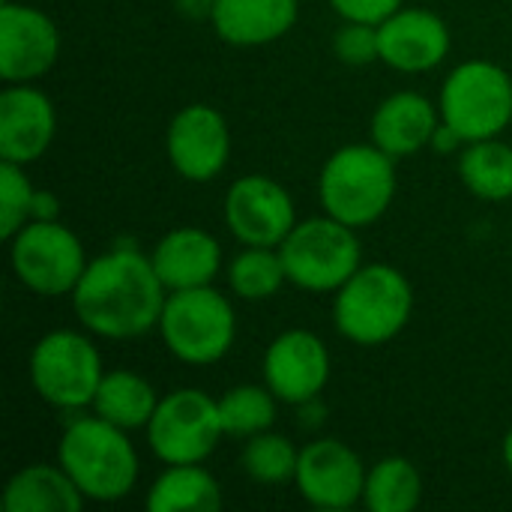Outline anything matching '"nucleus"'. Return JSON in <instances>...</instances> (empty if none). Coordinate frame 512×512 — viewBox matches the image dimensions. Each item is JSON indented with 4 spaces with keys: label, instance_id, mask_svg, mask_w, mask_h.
I'll return each mask as SVG.
<instances>
[{
    "label": "nucleus",
    "instance_id": "nucleus-25",
    "mask_svg": "<svg viewBox=\"0 0 512 512\" xmlns=\"http://www.w3.org/2000/svg\"><path fill=\"white\" fill-rule=\"evenodd\" d=\"M423 501V477L405 456H387L366 474L363 504L372 512H414Z\"/></svg>",
    "mask_w": 512,
    "mask_h": 512
},
{
    "label": "nucleus",
    "instance_id": "nucleus-33",
    "mask_svg": "<svg viewBox=\"0 0 512 512\" xmlns=\"http://www.w3.org/2000/svg\"><path fill=\"white\" fill-rule=\"evenodd\" d=\"M213 6H216V0H174V9H177V15H183V18H189V21H210L213 18Z\"/></svg>",
    "mask_w": 512,
    "mask_h": 512
},
{
    "label": "nucleus",
    "instance_id": "nucleus-6",
    "mask_svg": "<svg viewBox=\"0 0 512 512\" xmlns=\"http://www.w3.org/2000/svg\"><path fill=\"white\" fill-rule=\"evenodd\" d=\"M279 255L288 282L312 294H336L363 267L357 228L327 213L297 222L282 240Z\"/></svg>",
    "mask_w": 512,
    "mask_h": 512
},
{
    "label": "nucleus",
    "instance_id": "nucleus-10",
    "mask_svg": "<svg viewBox=\"0 0 512 512\" xmlns=\"http://www.w3.org/2000/svg\"><path fill=\"white\" fill-rule=\"evenodd\" d=\"M225 438L219 402L195 387H180L159 399L147 423V444L162 465H201Z\"/></svg>",
    "mask_w": 512,
    "mask_h": 512
},
{
    "label": "nucleus",
    "instance_id": "nucleus-32",
    "mask_svg": "<svg viewBox=\"0 0 512 512\" xmlns=\"http://www.w3.org/2000/svg\"><path fill=\"white\" fill-rule=\"evenodd\" d=\"M462 144H465V141L459 138V132H456V129H450V126L441 120V123H438V129H435V135H432V144H429V147H432L435 153H444V156H447V153H456Z\"/></svg>",
    "mask_w": 512,
    "mask_h": 512
},
{
    "label": "nucleus",
    "instance_id": "nucleus-21",
    "mask_svg": "<svg viewBox=\"0 0 512 512\" xmlns=\"http://www.w3.org/2000/svg\"><path fill=\"white\" fill-rule=\"evenodd\" d=\"M87 498L63 465H27L15 471L3 489L6 512H81Z\"/></svg>",
    "mask_w": 512,
    "mask_h": 512
},
{
    "label": "nucleus",
    "instance_id": "nucleus-4",
    "mask_svg": "<svg viewBox=\"0 0 512 512\" xmlns=\"http://www.w3.org/2000/svg\"><path fill=\"white\" fill-rule=\"evenodd\" d=\"M318 195L327 216L369 228L396 198V159L378 144H345L324 162Z\"/></svg>",
    "mask_w": 512,
    "mask_h": 512
},
{
    "label": "nucleus",
    "instance_id": "nucleus-14",
    "mask_svg": "<svg viewBox=\"0 0 512 512\" xmlns=\"http://www.w3.org/2000/svg\"><path fill=\"white\" fill-rule=\"evenodd\" d=\"M60 30L36 6L0 3V75L6 84H30L54 69Z\"/></svg>",
    "mask_w": 512,
    "mask_h": 512
},
{
    "label": "nucleus",
    "instance_id": "nucleus-23",
    "mask_svg": "<svg viewBox=\"0 0 512 512\" xmlns=\"http://www.w3.org/2000/svg\"><path fill=\"white\" fill-rule=\"evenodd\" d=\"M222 507L219 480L201 465H168L147 492L150 512H216Z\"/></svg>",
    "mask_w": 512,
    "mask_h": 512
},
{
    "label": "nucleus",
    "instance_id": "nucleus-11",
    "mask_svg": "<svg viewBox=\"0 0 512 512\" xmlns=\"http://www.w3.org/2000/svg\"><path fill=\"white\" fill-rule=\"evenodd\" d=\"M225 225L243 246L279 249L297 225L291 192L264 174L237 177L225 192Z\"/></svg>",
    "mask_w": 512,
    "mask_h": 512
},
{
    "label": "nucleus",
    "instance_id": "nucleus-7",
    "mask_svg": "<svg viewBox=\"0 0 512 512\" xmlns=\"http://www.w3.org/2000/svg\"><path fill=\"white\" fill-rule=\"evenodd\" d=\"M438 108L465 144L498 138L512 123L510 72L492 60H465L447 75Z\"/></svg>",
    "mask_w": 512,
    "mask_h": 512
},
{
    "label": "nucleus",
    "instance_id": "nucleus-31",
    "mask_svg": "<svg viewBox=\"0 0 512 512\" xmlns=\"http://www.w3.org/2000/svg\"><path fill=\"white\" fill-rule=\"evenodd\" d=\"M342 21H366V24H381L390 18L396 9L405 6V0H327Z\"/></svg>",
    "mask_w": 512,
    "mask_h": 512
},
{
    "label": "nucleus",
    "instance_id": "nucleus-18",
    "mask_svg": "<svg viewBox=\"0 0 512 512\" xmlns=\"http://www.w3.org/2000/svg\"><path fill=\"white\" fill-rule=\"evenodd\" d=\"M150 261L168 291L213 285L222 270V246L204 228H174L150 252Z\"/></svg>",
    "mask_w": 512,
    "mask_h": 512
},
{
    "label": "nucleus",
    "instance_id": "nucleus-17",
    "mask_svg": "<svg viewBox=\"0 0 512 512\" xmlns=\"http://www.w3.org/2000/svg\"><path fill=\"white\" fill-rule=\"evenodd\" d=\"M57 135V111L33 84H6L0 93V159L15 165L39 162Z\"/></svg>",
    "mask_w": 512,
    "mask_h": 512
},
{
    "label": "nucleus",
    "instance_id": "nucleus-5",
    "mask_svg": "<svg viewBox=\"0 0 512 512\" xmlns=\"http://www.w3.org/2000/svg\"><path fill=\"white\" fill-rule=\"evenodd\" d=\"M159 336L180 363L213 366L234 348L237 315L231 300L213 285L168 291L159 318Z\"/></svg>",
    "mask_w": 512,
    "mask_h": 512
},
{
    "label": "nucleus",
    "instance_id": "nucleus-26",
    "mask_svg": "<svg viewBox=\"0 0 512 512\" xmlns=\"http://www.w3.org/2000/svg\"><path fill=\"white\" fill-rule=\"evenodd\" d=\"M285 282H288V273H285L279 249L246 246L228 264V285H231L234 297H240L246 303H261V300L276 297Z\"/></svg>",
    "mask_w": 512,
    "mask_h": 512
},
{
    "label": "nucleus",
    "instance_id": "nucleus-19",
    "mask_svg": "<svg viewBox=\"0 0 512 512\" xmlns=\"http://www.w3.org/2000/svg\"><path fill=\"white\" fill-rule=\"evenodd\" d=\"M441 123V108L417 90H399L387 96L372 114V144L393 159H408L432 144Z\"/></svg>",
    "mask_w": 512,
    "mask_h": 512
},
{
    "label": "nucleus",
    "instance_id": "nucleus-20",
    "mask_svg": "<svg viewBox=\"0 0 512 512\" xmlns=\"http://www.w3.org/2000/svg\"><path fill=\"white\" fill-rule=\"evenodd\" d=\"M300 15V0H216L213 30L237 48H258L291 33Z\"/></svg>",
    "mask_w": 512,
    "mask_h": 512
},
{
    "label": "nucleus",
    "instance_id": "nucleus-35",
    "mask_svg": "<svg viewBox=\"0 0 512 512\" xmlns=\"http://www.w3.org/2000/svg\"><path fill=\"white\" fill-rule=\"evenodd\" d=\"M501 453H504V465L510 468V474H512V429L507 432V438H504V447H501Z\"/></svg>",
    "mask_w": 512,
    "mask_h": 512
},
{
    "label": "nucleus",
    "instance_id": "nucleus-34",
    "mask_svg": "<svg viewBox=\"0 0 512 512\" xmlns=\"http://www.w3.org/2000/svg\"><path fill=\"white\" fill-rule=\"evenodd\" d=\"M57 216H60V204H57V198H54L51 192L36 189V195H33V213H30V222H33V219H57Z\"/></svg>",
    "mask_w": 512,
    "mask_h": 512
},
{
    "label": "nucleus",
    "instance_id": "nucleus-30",
    "mask_svg": "<svg viewBox=\"0 0 512 512\" xmlns=\"http://www.w3.org/2000/svg\"><path fill=\"white\" fill-rule=\"evenodd\" d=\"M333 51L345 66H369V63L381 60L378 24L345 21L333 36Z\"/></svg>",
    "mask_w": 512,
    "mask_h": 512
},
{
    "label": "nucleus",
    "instance_id": "nucleus-29",
    "mask_svg": "<svg viewBox=\"0 0 512 512\" xmlns=\"http://www.w3.org/2000/svg\"><path fill=\"white\" fill-rule=\"evenodd\" d=\"M33 183L24 174V165L3 162L0 165V237L12 240L33 213Z\"/></svg>",
    "mask_w": 512,
    "mask_h": 512
},
{
    "label": "nucleus",
    "instance_id": "nucleus-16",
    "mask_svg": "<svg viewBox=\"0 0 512 512\" xmlns=\"http://www.w3.org/2000/svg\"><path fill=\"white\" fill-rule=\"evenodd\" d=\"M381 60L408 75L441 66L450 54L453 36L441 15L420 6H402L378 24Z\"/></svg>",
    "mask_w": 512,
    "mask_h": 512
},
{
    "label": "nucleus",
    "instance_id": "nucleus-27",
    "mask_svg": "<svg viewBox=\"0 0 512 512\" xmlns=\"http://www.w3.org/2000/svg\"><path fill=\"white\" fill-rule=\"evenodd\" d=\"M276 396L273 390L264 384H240L231 387L222 399H219V417H222V429L231 438H252L258 432L273 429L276 423Z\"/></svg>",
    "mask_w": 512,
    "mask_h": 512
},
{
    "label": "nucleus",
    "instance_id": "nucleus-9",
    "mask_svg": "<svg viewBox=\"0 0 512 512\" xmlns=\"http://www.w3.org/2000/svg\"><path fill=\"white\" fill-rule=\"evenodd\" d=\"M15 279L39 297H66L87 270L84 243L60 219H33L9 240Z\"/></svg>",
    "mask_w": 512,
    "mask_h": 512
},
{
    "label": "nucleus",
    "instance_id": "nucleus-13",
    "mask_svg": "<svg viewBox=\"0 0 512 512\" xmlns=\"http://www.w3.org/2000/svg\"><path fill=\"white\" fill-rule=\"evenodd\" d=\"M165 150L171 168L189 183H210L219 177L231 159V129L228 120L204 102L180 108L165 135Z\"/></svg>",
    "mask_w": 512,
    "mask_h": 512
},
{
    "label": "nucleus",
    "instance_id": "nucleus-15",
    "mask_svg": "<svg viewBox=\"0 0 512 512\" xmlns=\"http://www.w3.org/2000/svg\"><path fill=\"white\" fill-rule=\"evenodd\" d=\"M264 384L285 405L315 402L330 384V351L312 330H285L264 351Z\"/></svg>",
    "mask_w": 512,
    "mask_h": 512
},
{
    "label": "nucleus",
    "instance_id": "nucleus-3",
    "mask_svg": "<svg viewBox=\"0 0 512 512\" xmlns=\"http://www.w3.org/2000/svg\"><path fill=\"white\" fill-rule=\"evenodd\" d=\"M414 288L390 264H363L333 300V324L342 339L360 348L393 342L411 321Z\"/></svg>",
    "mask_w": 512,
    "mask_h": 512
},
{
    "label": "nucleus",
    "instance_id": "nucleus-1",
    "mask_svg": "<svg viewBox=\"0 0 512 512\" xmlns=\"http://www.w3.org/2000/svg\"><path fill=\"white\" fill-rule=\"evenodd\" d=\"M168 300L150 255L129 246L93 258L72 291V309L81 327L99 339H138L159 330Z\"/></svg>",
    "mask_w": 512,
    "mask_h": 512
},
{
    "label": "nucleus",
    "instance_id": "nucleus-12",
    "mask_svg": "<svg viewBox=\"0 0 512 512\" xmlns=\"http://www.w3.org/2000/svg\"><path fill=\"white\" fill-rule=\"evenodd\" d=\"M366 465L345 441L318 438L300 450L297 462V492L315 510H351L366 492Z\"/></svg>",
    "mask_w": 512,
    "mask_h": 512
},
{
    "label": "nucleus",
    "instance_id": "nucleus-36",
    "mask_svg": "<svg viewBox=\"0 0 512 512\" xmlns=\"http://www.w3.org/2000/svg\"><path fill=\"white\" fill-rule=\"evenodd\" d=\"M0 3H6V0H0Z\"/></svg>",
    "mask_w": 512,
    "mask_h": 512
},
{
    "label": "nucleus",
    "instance_id": "nucleus-28",
    "mask_svg": "<svg viewBox=\"0 0 512 512\" xmlns=\"http://www.w3.org/2000/svg\"><path fill=\"white\" fill-rule=\"evenodd\" d=\"M297 462H300V453L294 450V444L270 429L246 438V447L240 453L243 474L261 486H282L294 480Z\"/></svg>",
    "mask_w": 512,
    "mask_h": 512
},
{
    "label": "nucleus",
    "instance_id": "nucleus-2",
    "mask_svg": "<svg viewBox=\"0 0 512 512\" xmlns=\"http://www.w3.org/2000/svg\"><path fill=\"white\" fill-rule=\"evenodd\" d=\"M57 462L75 480L81 495L96 504H114L132 495L138 483V453L126 429L102 417H75L60 438Z\"/></svg>",
    "mask_w": 512,
    "mask_h": 512
},
{
    "label": "nucleus",
    "instance_id": "nucleus-24",
    "mask_svg": "<svg viewBox=\"0 0 512 512\" xmlns=\"http://www.w3.org/2000/svg\"><path fill=\"white\" fill-rule=\"evenodd\" d=\"M459 177L465 189L480 201L512 198V144L501 138L465 144L459 156Z\"/></svg>",
    "mask_w": 512,
    "mask_h": 512
},
{
    "label": "nucleus",
    "instance_id": "nucleus-22",
    "mask_svg": "<svg viewBox=\"0 0 512 512\" xmlns=\"http://www.w3.org/2000/svg\"><path fill=\"white\" fill-rule=\"evenodd\" d=\"M156 405L159 396L144 375L132 369H114L105 372L90 408L96 417L132 432V429H147V423L156 414Z\"/></svg>",
    "mask_w": 512,
    "mask_h": 512
},
{
    "label": "nucleus",
    "instance_id": "nucleus-8",
    "mask_svg": "<svg viewBox=\"0 0 512 512\" xmlns=\"http://www.w3.org/2000/svg\"><path fill=\"white\" fill-rule=\"evenodd\" d=\"M105 378L99 348L75 330H51L30 351V384L57 411L90 408Z\"/></svg>",
    "mask_w": 512,
    "mask_h": 512
}]
</instances>
